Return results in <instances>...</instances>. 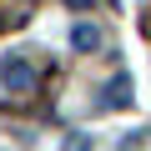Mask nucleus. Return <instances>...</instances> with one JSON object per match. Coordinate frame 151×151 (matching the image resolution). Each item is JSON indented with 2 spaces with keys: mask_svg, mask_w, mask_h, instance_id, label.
Returning a JSON list of instances; mask_svg holds the SVG:
<instances>
[{
  "mask_svg": "<svg viewBox=\"0 0 151 151\" xmlns=\"http://www.w3.org/2000/svg\"><path fill=\"white\" fill-rule=\"evenodd\" d=\"M0 86L15 91V96H30L35 91V65L25 55H5V60H0Z\"/></svg>",
  "mask_w": 151,
  "mask_h": 151,
  "instance_id": "obj_1",
  "label": "nucleus"
},
{
  "mask_svg": "<svg viewBox=\"0 0 151 151\" xmlns=\"http://www.w3.org/2000/svg\"><path fill=\"white\" fill-rule=\"evenodd\" d=\"M131 96H136L131 76H126V70H121V76H111V86H106V106H111V111H126V106H131Z\"/></svg>",
  "mask_w": 151,
  "mask_h": 151,
  "instance_id": "obj_2",
  "label": "nucleus"
},
{
  "mask_svg": "<svg viewBox=\"0 0 151 151\" xmlns=\"http://www.w3.org/2000/svg\"><path fill=\"white\" fill-rule=\"evenodd\" d=\"M70 45H76V50H101V30H96L91 20H81V25L70 30Z\"/></svg>",
  "mask_w": 151,
  "mask_h": 151,
  "instance_id": "obj_3",
  "label": "nucleus"
},
{
  "mask_svg": "<svg viewBox=\"0 0 151 151\" xmlns=\"http://www.w3.org/2000/svg\"><path fill=\"white\" fill-rule=\"evenodd\" d=\"M65 5H70V10H91L96 0H65Z\"/></svg>",
  "mask_w": 151,
  "mask_h": 151,
  "instance_id": "obj_4",
  "label": "nucleus"
}]
</instances>
